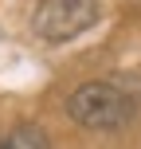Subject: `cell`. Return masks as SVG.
Instances as JSON below:
<instances>
[{
	"label": "cell",
	"mask_w": 141,
	"mask_h": 149,
	"mask_svg": "<svg viewBox=\"0 0 141 149\" xmlns=\"http://www.w3.org/2000/svg\"><path fill=\"white\" fill-rule=\"evenodd\" d=\"M67 110L82 130H122V126L133 122L137 106L114 82H82L67 98Z\"/></svg>",
	"instance_id": "6da1fadb"
},
{
	"label": "cell",
	"mask_w": 141,
	"mask_h": 149,
	"mask_svg": "<svg viewBox=\"0 0 141 149\" xmlns=\"http://www.w3.org/2000/svg\"><path fill=\"white\" fill-rule=\"evenodd\" d=\"M102 16V0H39L31 12V31L47 43H67L94 28Z\"/></svg>",
	"instance_id": "7a4b0ae2"
},
{
	"label": "cell",
	"mask_w": 141,
	"mask_h": 149,
	"mask_svg": "<svg viewBox=\"0 0 141 149\" xmlns=\"http://www.w3.org/2000/svg\"><path fill=\"white\" fill-rule=\"evenodd\" d=\"M4 145H47V134H39V130H16V134L4 137Z\"/></svg>",
	"instance_id": "3957f363"
}]
</instances>
